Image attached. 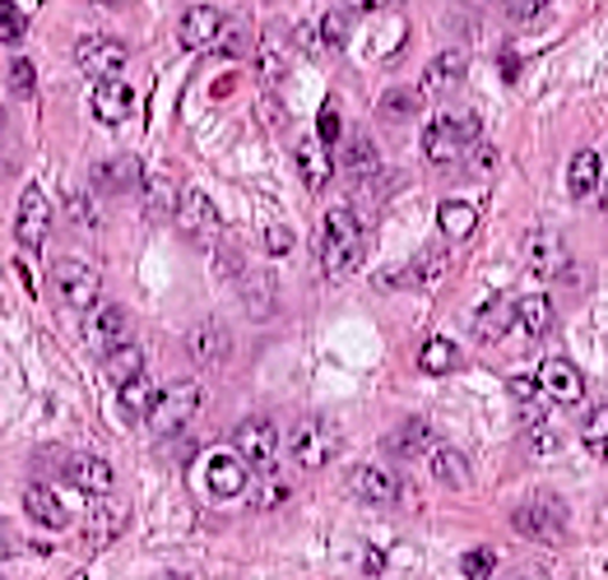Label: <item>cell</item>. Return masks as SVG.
<instances>
[{
  "label": "cell",
  "mask_w": 608,
  "mask_h": 580,
  "mask_svg": "<svg viewBox=\"0 0 608 580\" xmlns=\"http://www.w3.org/2000/svg\"><path fill=\"white\" fill-rule=\"evenodd\" d=\"M316 136H321L326 144L339 140V112H335V102H326V108H321V126H316Z\"/></svg>",
  "instance_id": "cell-47"
},
{
  "label": "cell",
  "mask_w": 608,
  "mask_h": 580,
  "mask_svg": "<svg viewBox=\"0 0 608 580\" xmlns=\"http://www.w3.org/2000/svg\"><path fill=\"white\" fill-rule=\"evenodd\" d=\"M70 223L74 228H98V214H93L89 196H70Z\"/></svg>",
  "instance_id": "cell-46"
},
{
  "label": "cell",
  "mask_w": 608,
  "mask_h": 580,
  "mask_svg": "<svg viewBox=\"0 0 608 580\" xmlns=\"http://www.w3.org/2000/svg\"><path fill=\"white\" fill-rule=\"evenodd\" d=\"M516 321H520V316H516V302H507V298H492V302L479 311V321H474V334H479L484 344H497V339L507 334Z\"/></svg>",
  "instance_id": "cell-25"
},
{
  "label": "cell",
  "mask_w": 608,
  "mask_h": 580,
  "mask_svg": "<svg viewBox=\"0 0 608 580\" xmlns=\"http://www.w3.org/2000/svg\"><path fill=\"white\" fill-rule=\"evenodd\" d=\"M465 51H441V57L428 61V70H422V89L418 93H428V98H441V93H451L460 79H465Z\"/></svg>",
  "instance_id": "cell-20"
},
{
  "label": "cell",
  "mask_w": 608,
  "mask_h": 580,
  "mask_svg": "<svg viewBox=\"0 0 608 580\" xmlns=\"http://www.w3.org/2000/svg\"><path fill=\"white\" fill-rule=\"evenodd\" d=\"M539 386L552 404H580V394H586V381H580V372L567 358H548L539 367Z\"/></svg>",
  "instance_id": "cell-18"
},
{
  "label": "cell",
  "mask_w": 608,
  "mask_h": 580,
  "mask_svg": "<svg viewBox=\"0 0 608 580\" xmlns=\"http://www.w3.org/2000/svg\"><path fill=\"white\" fill-rule=\"evenodd\" d=\"M242 298H247V307L256 311V316H266L270 307H275V279L270 274H242Z\"/></svg>",
  "instance_id": "cell-38"
},
{
  "label": "cell",
  "mask_w": 608,
  "mask_h": 580,
  "mask_svg": "<svg viewBox=\"0 0 608 580\" xmlns=\"http://www.w3.org/2000/svg\"><path fill=\"white\" fill-rule=\"evenodd\" d=\"M200 404H205V390L196 381H172L168 390H158V400H153L144 423H149L153 437H172L200 413Z\"/></svg>",
  "instance_id": "cell-3"
},
{
  "label": "cell",
  "mask_w": 608,
  "mask_h": 580,
  "mask_svg": "<svg viewBox=\"0 0 608 580\" xmlns=\"http://www.w3.org/2000/svg\"><path fill=\"white\" fill-rule=\"evenodd\" d=\"M168 580H187V576H168Z\"/></svg>",
  "instance_id": "cell-57"
},
{
  "label": "cell",
  "mask_w": 608,
  "mask_h": 580,
  "mask_svg": "<svg viewBox=\"0 0 608 580\" xmlns=\"http://www.w3.org/2000/svg\"><path fill=\"white\" fill-rule=\"evenodd\" d=\"M205 483L215 497H242L247 492V460L237 451H215L205 460Z\"/></svg>",
  "instance_id": "cell-16"
},
{
  "label": "cell",
  "mask_w": 608,
  "mask_h": 580,
  "mask_svg": "<svg viewBox=\"0 0 608 580\" xmlns=\"http://www.w3.org/2000/svg\"><path fill=\"white\" fill-rule=\"evenodd\" d=\"M84 334H89V344L102 349V353H112V349L130 344V311L117 307V302L98 307V311H93V321L84 326Z\"/></svg>",
  "instance_id": "cell-15"
},
{
  "label": "cell",
  "mask_w": 608,
  "mask_h": 580,
  "mask_svg": "<svg viewBox=\"0 0 608 580\" xmlns=\"http://www.w3.org/2000/svg\"><path fill=\"white\" fill-rule=\"evenodd\" d=\"M469 163H474V168H479V172H492V163H497V153H492L488 144H474V149H469Z\"/></svg>",
  "instance_id": "cell-49"
},
{
  "label": "cell",
  "mask_w": 608,
  "mask_h": 580,
  "mask_svg": "<svg viewBox=\"0 0 608 580\" xmlns=\"http://www.w3.org/2000/svg\"><path fill=\"white\" fill-rule=\"evenodd\" d=\"M428 469H432V479L441 488H451V492H465L474 483V469H469V460L456 451V446H432V451H428Z\"/></svg>",
  "instance_id": "cell-21"
},
{
  "label": "cell",
  "mask_w": 608,
  "mask_h": 580,
  "mask_svg": "<svg viewBox=\"0 0 608 580\" xmlns=\"http://www.w3.org/2000/svg\"><path fill=\"white\" fill-rule=\"evenodd\" d=\"M474 144H479V117L474 112H446L428 126V136H422V153H428V163H437V168H451L460 158H469Z\"/></svg>",
  "instance_id": "cell-2"
},
{
  "label": "cell",
  "mask_w": 608,
  "mask_h": 580,
  "mask_svg": "<svg viewBox=\"0 0 608 580\" xmlns=\"http://www.w3.org/2000/svg\"><path fill=\"white\" fill-rule=\"evenodd\" d=\"M349 492L367 507H395L400 502V479L395 469H381V464H358L349 473Z\"/></svg>",
  "instance_id": "cell-11"
},
{
  "label": "cell",
  "mask_w": 608,
  "mask_h": 580,
  "mask_svg": "<svg viewBox=\"0 0 608 580\" xmlns=\"http://www.w3.org/2000/svg\"><path fill=\"white\" fill-rule=\"evenodd\" d=\"M386 446L395 456H422V451H432V428L422 418H409L405 428H395V437H386Z\"/></svg>",
  "instance_id": "cell-32"
},
{
  "label": "cell",
  "mask_w": 608,
  "mask_h": 580,
  "mask_svg": "<svg viewBox=\"0 0 608 580\" xmlns=\"http://www.w3.org/2000/svg\"><path fill=\"white\" fill-rule=\"evenodd\" d=\"M511 524L525 534V539H535V543H562V534H567V516H562V507L558 502H520L516 507V516H511Z\"/></svg>",
  "instance_id": "cell-6"
},
{
  "label": "cell",
  "mask_w": 608,
  "mask_h": 580,
  "mask_svg": "<svg viewBox=\"0 0 608 580\" xmlns=\"http://www.w3.org/2000/svg\"><path fill=\"white\" fill-rule=\"evenodd\" d=\"M61 479L74 483L79 492H93V497H108L112 483H117V473L108 460H98V456H66V469H61Z\"/></svg>",
  "instance_id": "cell-17"
},
{
  "label": "cell",
  "mask_w": 608,
  "mask_h": 580,
  "mask_svg": "<svg viewBox=\"0 0 608 580\" xmlns=\"http://www.w3.org/2000/svg\"><path fill=\"white\" fill-rule=\"evenodd\" d=\"M437 223H441V232L451 237V242H465V237L479 228V209H474L469 200H446L437 209Z\"/></svg>",
  "instance_id": "cell-26"
},
{
  "label": "cell",
  "mask_w": 608,
  "mask_h": 580,
  "mask_svg": "<svg viewBox=\"0 0 608 580\" xmlns=\"http://www.w3.org/2000/svg\"><path fill=\"white\" fill-rule=\"evenodd\" d=\"M516 70H520V66H516V57H501V74L516 79Z\"/></svg>",
  "instance_id": "cell-53"
},
{
  "label": "cell",
  "mask_w": 608,
  "mask_h": 580,
  "mask_svg": "<svg viewBox=\"0 0 608 580\" xmlns=\"http://www.w3.org/2000/svg\"><path fill=\"white\" fill-rule=\"evenodd\" d=\"M381 6H390V0H343V10H353V14H372Z\"/></svg>",
  "instance_id": "cell-50"
},
{
  "label": "cell",
  "mask_w": 608,
  "mask_h": 580,
  "mask_svg": "<svg viewBox=\"0 0 608 580\" xmlns=\"http://www.w3.org/2000/svg\"><path fill=\"white\" fill-rule=\"evenodd\" d=\"M0 130H6V112H0Z\"/></svg>",
  "instance_id": "cell-56"
},
{
  "label": "cell",
  "mask_w": 608,
  "mask_h": 580,
  "mask_svg": "<svg viewBox=\"0 0 608 580\" xmlns=\"http://www.w3.org/2000/svg\"><path fill=\"white\" fill-rule=\"evenodd\" d=\"M102 372H108V381L121 390V386H130V381H140V377H144V353H140L136 344H121V349L108 353V362H102Z\"/></svg>",
  "instance_id": "cell-27"
},
{
  "label": "cell",
  "mask_w": 608,
  "mask_h": 580,
  "mask_svg": "<svg viewBox=\"0 0 608 580\" xmlns=\"http://www.w3.org/2000/svg\"><path fill=\"white\" fill-rule=\"evenodd\" d=\"M456 362H460V349L451 344V339H428V344H422L418 349V367H422V372H428V377H446V372H456Z\"/></svg>",
  "instance_id": "cell-31"
},
{
  "label": "cell",
  "mask_w": 608,
  "mask_h": 580,
  "mask_svg": "<svg viewBox=\"0 0 608 580\" xmlns=\"http://www.w3.org/2000/svg\"><path fill=\"white\" fill-rule=\"evenodd\" d=\"M492 567H497V552H488V548H474V552H465V558H460V571L469 580H488Z\"/></svg>",
  "instance_id": "cell-43"
},
{
  "label": "cell",
  "mask_w": 608,
  "mask_h": 580,
  "mask_svg": "<svg viewBox=\"0 0 608 580\" xmlns=\"http://www.w3.org/2000/svg\"><path fill=\"white\" fill-rule=\"evenodd\" d=\"M507 6H511L516 14H535V10L544 6V0H507Z\"/></svg>",
  "instance_id": "cell-52"
},
{
  "label": "cell",
  "mask_w": 608,
  "mask_h": 580,
  "mask_svg": "<svg viewBox=\"0 0 608 580\" xmlns=\"http://www.w3.org/2000/svg\"><path fill=\"white\" fill-rule=\"evenodd\" d=\"M298 172L307 181V191H321L326 181L335 177V158H330V144L321 136H311L298 144Z\"/></svg>",
  "instance_id": "cell-22"
},
{
  "label": "cell",
  "mask_w": 608,
  "mask_h": 580,
  "mask_svg": "<svg viewBox=\"0 0 608 580\" xmlns=\"http://www.w3.org/2000/svg\"><path fill=\"white\" fill-rule=\"evenodd\" d=\"M580 441L590 446V451H608V404H595L586 413V428H580Z\"/></svg>",
  "instance_id": "cell-41"
},
{
  "label": "cell",
  "mask_w": 608,
  "mask_h": 580,
  "mask_svg": "<svg viewBox=\"0 0 608 580\" xmlns=\"http://www.w3.org/2000/svg\"><path fill=\"white\" fill-rule=\"evenodd\" d=\"M381 567H386V558H381L377 548H367V552H362V571H367V576H377Z\"/></svg>",
  "instance_id": "cell-51"
},
{
  "label": "cell",
  "mask_w": 608,
  "mask_h": 580,
  "mask_svg": "<svg viewBox=\"0 0 608 580\" xmlns=\"http://www.w3.org/2000/svg\"><path fill=\"white\" fill-rule=\"evenodd\" d=\"M93 6H117V0H93Z\"/></svg>",
  "instance_id": "cell-55"
},
{
  "label": "cell",
  "mask_w": 608,
  "mask_h": 580,
  "mask_svg": "<svg viewBox=\"0 0 608 580\" xmlns=\"http://www.w3.org/2000/svg\"><path fill=\"white\" fill-rule=\"evenodd\" d=\"M343 172H353V177H372L381 168V158H377V144L367 140V136H353L349 144H343Z\"/></svg>",
  "instance_id": "cell-35"
},
{
  "label": "cell",
  "mask_w": 608,
  "mask_h": 580,
  "mask_svg": "<svg viewBox=\"0 0 608 580\" xmlns=\"http://www.w3.org/2000/svg\"><path fill=\"white\" fill-rule=\"evenodd\" d=\"M89 108L102 126H117V121L130 117V108H136V93H130V84H121V79H98Z\"/></svg>",
  "instance_id": "cell-19"
},
{
  "label": "cell",
  "mask_w": 608,
  "mask_h": 580,
  "mask_svg": "<svg viewBox=\"0 0 608 580\" xmlns=\"http://www.w3.org/2000/svg\"><path fill=\"white\" fill-rule=\"evenodd\" d=\"M339 446H343V437L330 418H302V423L288 432V456H293L298 469H326L339 456Z\"/></svg>",
  "instance_id": "cell-4"
},
{
  "label": "cell",
  "mask_w": 608,
  "mask_h": 580,
  "mask_svg": "<svg viewBox=\"0 0 608 580\" xmlns=\"http://www.w3.org/2000/svg\"><path fill=\"white\" fill-rule=\"evenodd\" d=\"M446 270H451V256H446V247H432V251H422L413 266H409V283L418 288H437L446 279Z\"/></svg>",
  "instance_id": "cell-34"
},
{
  "label": "cell",
  "mask_w": 608,
  "mask_h": 580,
  "mask_svg": "<svg viewBox=\"0 0 608 580\" xmlns=\"http://www.w3.org/2000/svg\"><path fill=\"white\" fill-rule=\"evenodd\" d=\"M362 260V228L353 219V209H330L326 214V228H321V270L326 279H343L353 274Z\"/></svg>",
  "instance_id": "cell-1"
},
{
  "label": "cell",
  "mask_w": 608,
  "mask_h": 580,
  "mask_svg": "<svg viewBox=\"0 0 608 580\" xmlns=\"http://www.w3.org/2000/svg\"><path fill=\"white\" fill-rule=\"evenodd\" d=\"M599 181H604V168H599V153L595 149H580L571 163H567V191L576 200H586L599 191Z\"/></svg>",
  "instance_id": "cell-24"
},
{
  "label": "cell",
  "mask_w": 608,
  "mask_h": 580,
  "mask_svg": "<svg viewBox=\"0 0 608 580\" xmlns=\"http://www.w3.org/2000/svg\"><path fill=\"white\" fill-rule=\"evenodd\" d=\"M232 451L256 469H270L275 456H279V428L270 423V418H247V423L232 432Z\"/></svg>",
  "instance_id": "cell-7"
},
{
  "label": "cell",
  "mask_w": 608,
  "mask_h": 580,
  "mask_svg": "<svg viewBox=\"0 0 608 580\" xmlns=\"http://www.w3.org/2000/svg\"><path fill=\"white\" fill-rule=\"evenodd\" d=\"M51 288H57V298L70 311H89L102 298V279H98L93 266H84V260H57V270H51Z\"/></svg>",
  "instance_id": "cell-5"
},
{
  "label": "cell",
  "mask_w": 608,
  "mask_h": 580,
  "mask_svg": "<svg viewBox=\"0 0 608 580\" xmlns=\"http://www.w3.org/2000/svg\"><path fill=\"white\" fill-rule=\"evenodd\" d=\"M288 492H293V483H288L283 473L270 464V469H266V479H260V488H256V507H260V511H275V507L288 502Z\"/></svg>",
  "instance_id": "cell-37"
},
{
  "label": "cell",
  "mask_w": 608,
  "mask_h": 580,
  "mask_svg": "<svg viewBox=\"0 0 608 580\" xmlns=\"http://www.w3.org/2000/svg\"><path fill=\"white\" fill-rule=\"evenodd\" d=\"M144 204H149V219H177V204H181V191L172 187L168 177H144Z\"/></svg>",
  "instance_id": "cell-30"
},
{
  "label": "cell",
  "mask_w": 608,
  "mask_h": 580,
  "mask_svg": "<svg viewBox=\"0 0 608 580\" xmlns=\"http://www.w3.org/2000/svg\"><path fill=\"white\" fill-rule=\"evenodd\" d=\"M23 33H29V14H23L14 0H0V42H23Z\"/></svg>",
  "instance_id": "cell-40"
},
{
  "label": "cell",
  "mask_w": 608,
  "mask_h": 580,
  "mask_svg": "<svg viewBox=\"0 0 608 580\" xmlns=\"http://www.w3.org/2000/svg\"><path fill=\"white\" fill-rule=\"evenodd\" d=\"M349 42V10H330L321 19V47H343Z\"/></svg>",
  "instance_id": "cell-42"
},
{
  "label": "cell",
  "mask_w": 608,
  "mask_h": 580,
  "mask_svg": "<svg viewBox=\"0 0 608 580\" xmlns=\"http://www.w3.org/2000/svg\"><path fill=\"white\" fill-rule=\"evenodd\" d=\"M153 400H158V390H153L144 377L130 381V386H121V418H126V423H140V418H149Z\"/></svg>",
  "instance_id": "cell-36"
},
{
  "label": "cell",
  "mask_w": 608,
  "mask_h": 580,
  "mask_svg": "<svg viewBox=\"0 0 608 580\" xmlns=\"http://www.w3.org/2000/svg\"><path fill=\"white\" fill-rule=\"evenodd\" d=\"M516 316H520V330L535 334V339H544V334L552 330V321H558V311H552V302H548L544 293L520 298V302H516Z\"/></svg>",
  "instance_id": "cell-28"
},
{
  "label": "cell",
  "mask_w": 608,
  "mask_h": 580,
  "mask_svg": "<svg viewBox=\"0 0 608 580\" xmlns=\"http://www.w3.org/2000/svg\"><path fill=\"white\" fill-rule=\"evenodd\" d=\"M23 511H29L42 530H66V524H70V507L51 488H38V483L23 492Z\"/></svg>",
  "instance_id": "cell-23"
},
{
  "label": "cell",
  "mask_w": 608,
  "mask_h": 580,
  "mask_svg": "<svg viewBox=\"0 0 608 580\" xmlns=\"http://www.w3.org/2000/svg\"><path fill=\"white\" fill-rule=\"evenodd\" d=\"M293 242H298L293 228H283V223H270V228H266V251H270V256H288V251H293Z\"/></svg>",
  "instance_id": "cell-45"
},
{
  "label": "cell",
  "mask_w": 608,
  "mask_h": 580,
  "mask_svg": "<svg viewBox=\"0 0 608 580\" xmlns=\"http://www.w3.org/2000/svg\"><path fill=\"white\" fill-rule=\"evenodd\" d=\"M47 232H51V200L42 196V187H29L19 196V219H14V237H19V247H29L38 251L47 242Z\"/></svg>",
  "instance_id": "cell-9"
},
{
  "label": "cell",
  "mask_w": 608,
  "mask_h": 580,
  "mask_svg": "<svg viewBox=\"0 0 608 580\" xmlns=\"http://www.w3.org/2000/svg\"><path fill=\"white\" fill-rule=\"evenodd\" d=\"M525 266H530L535 274H544V279H562L571 256H567L558 232H530L525 237Z\"/></svg>",
  "instance_id": "cell-14"
},
{
  "label": "cell",
  "mask_w": 608,
  "mask_h": 580,
  "mask_svg": "<svg viewBox=\"0 0 608 580\" xmlns=\"http://www.w3.org/2000/svg\"><path fill=\"white\" fill-rule=\"evenodd\" d=\"M10 89H14V98H33V89H38V74H33V61H10Z\"/></svg>",
  "instance_id": "cell-44"
},
{
  "label": "cell",
  "mask_w": 608,
  "mask_h": 580,
  "mask_svg": "<svg viewBox=\"0 0 608 580\" xmlns=\"http://www.w3.org/2000/svg\"><path fill=\"white\" fill-rule=\"evenodd\" d=\"M117 534H121V511L117 507H89V516H84V543L89 548H108V543H117Z\"/></svg>",
  "instance_id": "cell-29"
},
{
  "label": "cell",
  "mask_w": 608,
  "mask_h": 580,
  "mask_svg": "<svg viewBox=\"0 0 608 580\" xmlns=\"http://www.w3.org/2000/svg\"><path fill=\"white\" fill-rule=\"evenodd\" d=\"M223 33H228V19L215 6H191L187 14H181V23H177V38H181V47H187V51L215 47Z\"/></svg>",
  "instance_id": "cell-12"
},
{
  "label": "cell",
  "mask_w": 608,
  "mask_h": 580,
  "mask_svg": "<svg viewBox=\"0 0 608 580\" xmlns=\"http://www.w3.org/2000/svg\"><path fill=\"white\" fill-rule=\"evenodd\" d=\"M187 358L196 367H205V372H215V367H223L232 358V334L228 326L219 321H200L191 334H187Z\"/></svg>",
  "instance_id": "cell-10"
},
{
  "label": "cell",
  "mask_w": 608,
  "mask_h": 580,
  "mask_svg": "<svg viewBox=\"0 0 608 580\" xmlns=\"http://www.w3.org/2000/svg\"><path fill=\"white\" fill-rule=\"evenodd\" d=\"M93 177L102 181V187H112V191H130V187H140V181H144L136 158H108V163L93 168Z\"/></svg>",
  "instance_id": "cell-33"
},
{
  "label": "cell",
  "mask_w": 608,
  "mask_h": 580,
  "mask_svg": "<svg viewBox=\"0 0 608 580\" xmlns=\"http://www.w3.org/2000/svg\"><path fill=\"white\" fill-rule=\"evenodd\" d=\"M177 228L196 237V242H215L219 237V209L205 191H181V204H177Z\"/></svg>",
  "instance_id": "cell-13"
},
{
  "label": "cell",
  "mask_w": 608,
  "mask_h": 580,
  "mask_svg": "<svg viewBox=\"0 0 608 580\" xmlns=\"http://www.w3.org/2000/svg\"><path fill=\"white\" fill-rule=\"evenodd\" d=\"M74 61H79V70H84L89 79H121L130 51L117 38H84L74 47Z\"/></svg>",
  "instance_id": "cell-8"
},
{
  "label": "cell",
  "mask_w": 608,
  "mask_h": 580,
  "mask_svg": "<svg viewBox=\"0 0 608 580\" xmlns=\"http://www.w3.org/2000/svg\"><path fill=\"white\" fill-rule=\"evenodd\" d=\"M0 558H10V539L6 534H0Z\"/></svg>",
  "instance_id": "cell-54"
},
{
  "label": "cell",
  "mask_w": 608,
  "mask_h": 580,
  "mask_svg": "<svg viewBox=\"0 0 608 580\" xmlns=\"http://www.w3.org/2000/svg\"><path fill=\"white\" fill-rule=\"evenodd\" d=\"M552 451H558V437H552L548 428H535L530 432V456H552Z\"/></svg>",
  "instance_id": "cell-48"
},
{
  "label": "cell",
  "mask_w": 608,
  "mask_h": 580,
  "mask_svg": "<svg viewBox=\"0 0 608 580\" xmlns=\"http://www.w3.org/2000/svg\"><path fill=\"white\" fill-rule=\"evenodd\" d=\"M422 108V93H413V89H390L386 98H381V117H390V121H405V117H413Z\"/></svg>",
  "instance_id": "cell-39"
}]
</instances>
